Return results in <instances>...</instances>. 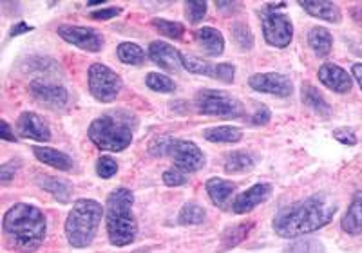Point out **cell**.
<instances>
[{
	"mask_svg": "<svg viewBox=\"0 0 362 253\" xmlns=\"http://www.w3.org/2000/svg\"><path fill=\"white\" fill-rule=\"evenodd\" d=\"M337 213V203L326 194H313L303 201L283 206L274 216V232L283 239H297L313 233L332 223Z\"/></svg>",
	"mask_w": 362,
	"mask_h": 253,
	"instance_id": "6da1fadb",
	"label": "cell"
},
{
	"mask_svg": "<svg viewBox=\"0 0 362 253\" xmlns=\"http://www.w3.org/2000/svg\"><path fill=\"white\" fill-rule=\"evenodd\" d=\"M2 233L9 248L31 253L42 246L47 233V219L33 204L17 203L4 213Z\"/></svg>",
	"mask_w": 362,
	"mask_h": 253,
	"instance_id": "7a4b0ae2",
	"label": "cell"
},
{
	"mask_svg": "<svg viewBox=\"0 0 362 253\" xmlns=\"http://www.w3.org/2000/svg\"><path fill=\"white\" fill-rule=\"evenodd\" d=\"M138 118L127 110H111L93 119L87 136L95 147L105 152H122L132 143Z\"/></svg>",
	"mask_w": 362,
	"mask_h": 253,
	"instance_id": "3957f363",
	"label": "cell"
},
{
	"mask_svg": "<svg viewBox=\"0 0 362 253\" xmlns=\"http://www.w3.org/2000/svg\"><path fill=\"white\" fill-rule=\"evenodd\" d=\"M134 196L129 188H116L109 194L105 206V226L112 246L124 248L134 242L138 235V223L132 213Z\"/></svg>",
	"mask_w": 362,
	"mask_h": 253,
	"instance_id": "277c9868",
	"label": "cell"
},
{
	"mask_svg": "<svg viewBox=\"0 0 362 253\" xmlns=\"http://www.w3.org/2000/svg\"><path fill=\"white\" fill-rule=\"evenodd\" d=\"M105 208L95 199H78L66 219V237L73 248H87L95 241Z\"/></svg>",
	"mask_w": 362,
	"mask_h": 253,
	"instance_id": "5b68a950",
	"label": "cell"
},
{
	"mask_svg": "<svg viewBox=\"0 0 362 253\" xmlns=\"http://www.w3.org/2000/svg\"><path fill=\"white\" fill-rule=\"evenodd\" d=\"M148 152L158 158H170L174 161V168L185 174L202 170L206 163L205 154L198 145L185 139L169 138V136L154 139L148 147Z\"/></svg>",
	"mask_w": 362,
	"mask_h": 253,
	"instance_id": "8992f818",
	"label": "cell"
},
{
	"mask_svg": "<svg viewBox=\"0 0 362 253\" xmlns=\"http://www.w3.org/2000/svg\"><path fill=\"white\" fill-rule=\"evenodd\" d=\"M196 109L199 114L214 118H241L245 114V105L225 90L203 89L196 94Z\"/></svg>",
	"mask_w": 362,
	"mask_h": 253,
	"instance_id": "52a82bcc",
	"label": "cell"
},
{
	"mask_svg": "<svg viewBox=\"0 0 362 253\" xmlns=\"http://www.w3.org/2000/svg\"><path fill=\"white\" fill-rule=\"evenodd\" d=\"M89 93L95 96V100L102 103H111L118 98L119 90L124 87V82L119 74H116L111 67L105 64H93L89 67Z\"/></svg>",
	"mask_w": 362,
	"mask_h": 253,
	"instance_id": "ba28073f",
	"label": "cell"
},
{
	"mask_svg": "<svg viewBox=\"0 0 362 253\" xmlns=\"http://www.w3.org/2000/svg\"><path fill=\"white\" fill-rule=\"evenodd\" d=\"M261 20H263V37L268 45L279 47V49L290 45L293 37V25L292 20L284 13L264 9L261 13Z\"/></svg>",
	"mask_w": 362,
	"mask_h": 253,
	"instance_id": "9c48e42d",
	"label": "cell"
},
{
	"mask_svg": "<svg viewBox=\"0 0 362 253\" xmlns=\"http://www.w3.org/2000/svg\"><path fill=\"white\" fill-rule=\"evenodd\" d=\"M58 37L66 40L67 44L80 47V49L87 51V53H100L105 45L102 33H98L93 28H83V25H60L57 29Z\"/></svg>",
	"mask_w": 362,
	"mask_h": 253,
	"instance_id": "30bf717a",
	"label": "cell"
},
{
	"mask_svg": "<svg viewBox=\"0 0 362 253\" xmlns=\"http://www.w3.org/2000/svg\"><path fill=\"white\" fill-rule=\"evenodd\" d=\"M248 86L257 93L272 94L277 98H288L293 93V83L286 74L281 73H257L252 74Z\"/></svg>",
	"mask_w": 362,
	"mask_h": 253,
	"instance_id": "8fae6325",
	"label": "cell"
},
{
	"mask_svg": "<svg viewBox=\"0 0 362 253\" xmlns=\"http://www.w3.org/2000/svg\"><path fill=\"white\" fill-rule=\"evenodd\" d=\"M29 93L40 105L49 107L53 110L64 109L69 103V93L66 87L45 82V80H33L29 83Z\"/></svg>",
	"mask_w": 362,
	"mask_h": 253,
	"instance_id": "7c38bea8",
	"label": "cell"
},
{
	"mask_svg": "<svg viewBox=\"0 0 362 253\" xmlns=\"http://www.w3.org/2000/svg\"><path fill=\"white\" fill-rule=\"evenodd\" d=\"M148 58L156 66H160L161 69L170 71V73H177L183 67V54L174 45L167 44V42H151V45H148Z\"/></svg>",
	"mask_w": 362,
	"mask_h": 253,
	"instance_id": "4fadbf2b",
	"label": "cell"
},
{
	"mask_svg": "<svg viewBox=\"0 0 362 253\" xmlns=\"http://www.w3.org/2000/svg\"><path fill=\"white\" fill-rule=\"evenodd\" d=\"M18 136L25 139H33V141H40V143H45L51 139V129L49 125L45 123V119L42 116H38L37 112H22L18 116L17 122Z\"/></svg>",
	"mask_w": 362,
	"mask_h": 253,
	"instance_id": "5bb4252c",
	"label": "cell"
},
{
	"mask_svg": "<svg viewBox=\"0 0 362 253\" xmlns=\"http://www.w3.org/2000/svg\"><path fill=\"white\" fill-rule=\"evenodd\" d=\"M272 196V184L270 183H257L254 187H250L248 190H245L243 194H239L238 197L232 203V212L238 213V216H243V213L252 212L255 206H259L261 203L268 199Z\"/></svg>",
	"mask_w": 362,
	"mask_h": 253,
	"instance_id": "9a60e30c",
	"label": "cell"
},
{
	"mask_svg": "<svg viewBox=\"0 0 362 253\" xmlns=\"http://www.w3.org/2000/svg\"><path fill=\"white\" fill-rule=\"evenodd\" d=\"M319 82L325 87H328L329 90H334L337 94H346L350 93L351 87H354V80L348 74V71H344L342 67L335 66V64H325V66L319 67Z\"/></svg>",
	"mask_w": 362,
	"mask_h": 253,
	"instance_id": "2e32d148",
	"label": "cell"
},
{
	"mask_svg": "<svg viewBox=\"0 0 362 253\" xmlns=\"http://www.w3.org/2000/svg\"><path fill=\"white\" fill-rule=\"evenodd\" d=\"M299 6L305 9L308 15L321 20L339 24L342 20V13L335 2H326V0H300Z\"/></svg>",
	"mask_w": 362,
	"mask_h": 253,
	"instance_id": "e0dca14e",
	"label": "cell"
},
{
	"mask_svg": "<svg viewBox=\"0 0 362 253\" xmlns=\"http://www.w3.org/2000/svg\"><path fill=\"white\" fill-rule=\"evenodd\" d=\"M196 44L199 45V49L206 54V57H219L225 51V38H223L221 31L216 28H202L194 33Z\"/></svg>",
	"mask_w": 362,
	"mask_h": 253,
	"instance_id": "ac0fdd59",
	"label": "cell"
},
{
	"mask_svg": "<svg viewBox=\"0 0 362 253\" xmlns=\"http://www.w3.org/2000/svg\"><path fill=\"white\" fill-rule=\"evenodd\" d=\"M206 194H209L212 204H216L218 208H228L230 204L232 194L235 190V184L230 181L221 180V177H210L205 184Z\"/></svg>",
	"mask_w": 362,
	"mask_h": 253,
	"instance_id": "d6986e66",
	"label": "cell"
},
{
	"mask_svg": "<svg viewBox=\"0 0 362 253\" xmlns=\"http://www.w3.org/2000/svg\"><path fill=\"white\" fill-rule=\"evenodd\" d=\"M33 154L40 163L47 165V167H53L57 170L67 172L73 168V160L69 155L62 151H57V148L51 147H33Z\"/></svg>",
	"mask_w": 362,
	"mask_h": 253,
	"instance_id": "ffe728a7",
	"label": "cell"
},
{
	"mask_svg": "<svg viewBox=\"0 0 362 253\" xmlns=\"http://www.w3.org/2000/svg\"><path fill=\"white\" fill-rule=\"evenodd\" d=\"M341 228L350 235H358L362 232V192H357L351 199L341 219Z\"/></svg>",
	"mask_w": 362,
	"mask_h": 253,
	"instance_id": "44dd1931",
	"label": "cell"
},
{
	"mask_svg": "<svg viewBox=\"0 0 362 253\" xmlns=\"http://www.w3.org/2000/svg\"><path fill=\"white\" fill-rule=\"evenodd\" d=\"M255 167V158L247 151H235L226 155L223 168L226 174H245Z\"/></svg>",
	"mask_w": 362,
	"mask_h": 253,
	"instance_id": "7402d4cb",
	"label": "cell"
},
{
	"mask_svg": "<svg viewBox=\"0 0 362 253\" xmlns=\"http://www.w3.org/2000/svg\"><path fill=\"white\" fill-rule=\"evenodd\" d=\"M308 44L317 57L325 58L332 53V47H334V37H332V33H329L326 28L315 25V28L310 29Z\"/></svg>",
	"mask_w": 362,
	"mask_h": 253,
	"instance_id": "603a6c76",
	"label": "cell"
},
{
	"mask_svg": "<svg viewBox=\"0 0 362 253\" xmlns=\"http://www.w3.org/2000/svg\"><path fill=\"white\" fill-rule=\"evenodd\" d=\"M203 138L210 143H238L243 138V131L230 125L210 126V129L203 131Z\"/></svg>",
	"mask_w": 362,
	"mask_h": 253,
	"instance_id": "cb8c5ba5",
	"label": "cell"
},
{
	"mask_svg": "<svg viewBox=\"0 0 362 253\" xmlns=\"http://www.w3.org/2000/svg\"><path fill=\"white\" fill-rule=\"evenodd\" d=\"M303 103L319 116L328 118V116L332 114V107H329V103L322 98V94L313 86H303Z\"/></svg>",
	"mask_w": 362,
	"mask_h": 253,
	"instance_id": "d4e9b609",
	"label": "cell"
},
{
	"mask_svg": "<svg viewBox=\"0 0 362 253\" xmlns=\"http://www.w3.org/2000/svg\"><path fill=\"white\" fill-rule=\"evenodd\" d=\"M38 184H40L44 190L51 192L54 196V199H58L60 203H67L71 196V184L66 180H58V177L51 176H40L38 177Z\"/></svg>",
	"mask_w": 362,
	"mask_h": 253,
	"instance_id": "484cf974",
	"label": "cell"
},
{
	"mask_svg": "<svg viewBox=\"0 0 362 253\" xmlns=\"http://www.w3.org/2000/svg\"><path fill=\"white\" fill-rule=\"evenodd\" d=\"M116 54L127 66H141L145 61V51L134 42H122L116 47Z\"/></svg>",
	"mask_w": 362,
	"mask_h": 253,
	"instance_id": "4316f807",
	"label": "cell"
},
{
	"mask_svg": "<svg viewBox=\"0 0 362 253\" xmlns=\"http://www.w3.org/2000/svg\"><path fill=\"white\" fill-rule=\"evenodd\" d=\"M205 219H206L205 208H203V206H199L198 203L183 204V208L180 210V216H177V223L183 226L202 225Z\"/></svg>",
	"mask_w": 362,
	"mask_h": 253,
	"instance_id": "83f0119b",
	"label": "cell"
},
{
	"mask_svg": "<svg viewBox=\"0 0 362 253\" xmlns=\"http://www.w3.org/2000/svg\"><path fill=\"white\" fill-rule=\"evenodd\" d=\"M232 33V40L234 44L238 45L241 51H250L254 47V35H252L250 28L243 22H235L234 25L230 28Z\"/></svg>",
	"mask_w": 362,
	"mask_h": 253,
	"instance_id": "f1b7e54d",
	"label": "cell"
},
{
	"mask_svg": "<svg viewBox=\"0 0 362 253\" xmlns=\"http://www.w3.org/2000/svg\"><path fill=\"white\" fill-rule=\"evenodd\" d=\"M252 228H254V223H241V225L232 226V228L226 230V232L223 233V248L228 249L238 246L239 242L243 241L245 237L248 235V232H250Z\"/></svg>",
	"mask_w": 362,
	"mask_h": 253,
	"instance_id": "f546056e",
	"label": "cell"
},
{
	"mask_svg": "<svg viewBox=\"0 0 362 253\" xmlns=\"http://www.w3.org/2000/svg\"><path fill=\"white\" fill-rule=\"evenodd\" d=\"M154 28L160 31L163 37L173 38V40H180L183 35H185V25L181 24V22L176 20H167V18H154L153 20Z\"/></svg>",
	"mask_w": 362,
	"mask_h": 253,
	"instance_id": "4dcf8cb0",
	"label": "cell"
},
{
	"mask_svg": "<svg viewBox=\"0 0 362 253\" xmlns=\"http://www.w3.org/2000/svg\"><path fill=\"white\" fill-rule=\"evenodd\" d=\"M145 83L154 93H174L176 90L174 80H170L169 76H165V74L160 73H148L147 78H145Z\"/></svg>",
	"mask_w": 362,
	"mask_h": 253,
	"instance_id": "1f68e13d",
	"label": "cell"
},
{
	"mask_svg": "<svg viewBox=\"0 0 362 253\" xmlns=\"http://www.w3.org/2000/svg\"><path fill=\"white\" fill-rule=\"evenodd\" d=\"M183 67H185L189 73L216 78V64H209V61L199 60V58L183 57Z\"/></svg>",
	"mask_w": 362,
	"mask_h": 253,
	"instance_id": "d6a6232c",
	"label": "cell"
},
{
	"mask_svg": "<svg viewBox=\"0 0 362 253\" xmlns=\"http://www.w3.org/2000/svg\"><path fill=\"white\" fill-rule=\"evenodd\" d=\"M209 4L205 0H192V2H185V17L190 24H199L205 18Z\"/></svg>",
	"mask_w": 362,
	"mask_h": 253,
	"instance_id": "836d02e7",
	"label": "cell"
},
{
	"mask_svg": "<svg viewBox=\"0 0 362 253\" xmlns=\"http://www.w3.org/2000/svg\"><path fill=\"white\" fill-rule=\"evenodd\" d=\"M116 172H118V163L112 160L111 155H102V158H98V161H96V174L102 180H111Z\"/></svg>",
	"mask_w": 362,
	"mask_h": 253,
	"instance_id": "e575fe53",
	"label": "cell"
},
{
	"mask_svg": "<svg viewBox=\"0 0 362 253\" xmlns=\"http://www.w3.org/2000/svg\"><path fill=\"white\" fill-rule=\"evenodd\" d=\"M161 180H163V183L167 187H183V184H187L189 177H187L185 172L177 170V168H169V170L163 172Z\"/></svg>",
	"mask_w": 362,
	"mask_h": 253,
	"instance_id": "d590c367",
	"label": "cell"
},
{
	"mask_svg": "<svg viewBox=\"0 0 362 253\" xmlns=\"http://www.w3.org/2000/svg\"><path fill=\"white\" fill-rule=\"evenodd\" d=\"M288 253H322V246L317 241H297L288 246Z\"/></svg>",
	"mask_w": 362,
	"mask_h": 253,
	"instance_id": "8d00e7d4",
	"label": "cell"
},
{
	"mask_svg": "<svg viewBox=\"0 0 362 253\" xmlns=\"http://www.w3.org/2000/svg\"><path fill=\"white\" fill-rule=\"evenodd\" d=\"M235 76V66L234 64H228V61H223V64H216V80L225 83L234 82Z\"/></svg>",
	"mask_w": 362,
	"mask_h": 253,
	"instance_id": "74e56055",
	"label": "cell"
},
{
	"mask_svg": "<svg viewBox=\"0 0 362 253\" xmlns=\"http://www.w3.org/2000/svg\"><path fill=\"white\" fill-rule=\"evenodd\" d=\"M334 138L337 139L339 143L342 145H357V136H355V132L351 131V129H348V126H341V129H335L334 131Z\"/></svg>",
	"mask_w": 362,
	"mask_h": 253,
	"instance_id": "f35d334b",
	"label": "cell"
},
{
	"mask_svg": "<svg viewBox=\"0 0 362 253\" xmlns=\"http://www.w3.org/2000/svg\"><path fill=\"white\" fill-rule=\"evenodd\" d=\"M18 165H21L18 161H9V163H4L0 167V181H2V184H9V181L15 176V172L18 170Z\"/></svg>",
	"mask_w": 362,
	"mask_h": 253,
	"instance_id": "ab89813d",
	"label": "cell"
},
{
	"mask_svg": "<svg viewBox=\"0 0 362 253\" xmlns=\"http://www.w3.org/2000/svg\"><path fill=\"white\" fill-rule=\"evenodd\" d=\"M270 118H272V112L268 110V107L261 105L255 109V112H254V116H252L250 122H252V125L259 126V125H267V123L270 122Z\"/></svg>",
	"mask_w": 362,
	"mask_h": 253,
	"instance_id": "60d3db41",
	"label": "cell"
},
{
	"mask_svg": "<svg viewBox=\"0 0 362 253\" xmlns=\"http://www.w3.org/2000/svg\"><path fill=\"white\" fill-rule=\"evenodd\" d=\"M122 11H124L122 8H103L90 13V18H95V20H111V18L118 17Z\"/></svg>",
	"mask_w": 362,
	"mask_h": 253,
	"instance_id": "b9f144b4",
	"label": "cell"
},
{
	"mask_svg": "<svg viewBox=\"0 0 362 253\" xmlns=\"http://www.w3.org/2000/svg\"><path fill=\"white\" fill-rule=\"evenodd\" d=\"M0 138L6 139V141H17L15 132H11V126H9V123L6 119L0 122Z\"/></svg>",
	"mask_w": 362,
	"mask_h": 253,
	"instance_id": "7bdbcfd3",
	"label": "cell"
},
{
	"mask_svg": "<svg viewBox=\"0 0 362 253\" xmlns=\"http://www.w3.org/2000/svg\"><path fill=\"white\" fill-rule=\"evenodd\" d=\"M29 31H33L31 25H28L25 22H17V24L11 28V31H9V37H18V35L22 33H29Z\"/></svg>",
	"mask_w": 362,
	"mask_h": 253,
	"instance_id": "ee69618b",
	"label": "cell"
},
{
	"mask_svg": "<svg viewBox=\"0 0 362 253\" xmlns=\"http://www.w3.org/2000/svg\"><path fill=\"white\" fill-rule=\"evenodd\" d=\"M351 74H354V78L357 80V83L362 89V64H355V66L351 67Z\"/></svg>",
	"mask_w": 362,
	"mask_h": 253,
	"instance_id": "f6af8a7d",
	"label": "cell"
},
{
	"mask_svg": "<svg viewBox=\"0 0 362 253\" xmlns=\"http://www.w3.org/2000/svg\"><path fill=\"white\" fill-rule=\"evenodd\" d=\"M216 6H218V9H221V11H235L234 8H238V2H216Z\"/></svg>",
	"mask_w": 362,
	"mask_h": 253,
	"instance_id": "bcb514c9",
	"label": "cell"
},
{
	"mask_svg": "<svg viewBox=\"0 0 362 253\" xmlns=\"http://www.w3.org/2000/svg\"><path fill=\"white\" fill-rule=\"evenodd\" d=\"M103 0H93V2H87V6H102Z\"/></svg>",
	"mask_w": 362,
	"mask_h": 253,
	"instance_id": "7dc6e473",
	"label": "cell"
}]
</instances>
